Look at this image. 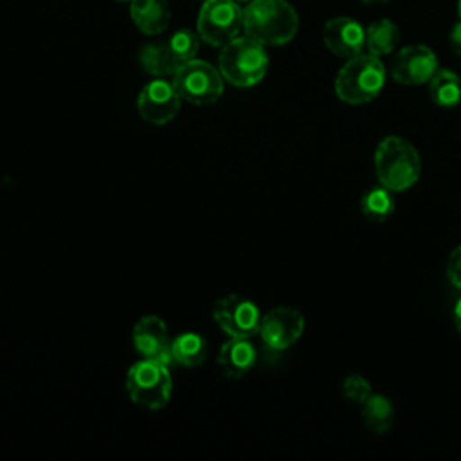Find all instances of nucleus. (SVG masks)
Wrapping results in <instances>:
<instances>
[{
  "instance_id": "nucleus-1",
  "label": "nucleus",
  "mask_w": 461,
  "mask_h": 461,
  "mask_svg": "<svg viewBox=\"0 0 461 461\" xmlns=\"http://www.w3.org/2000/svg\"><path fill=\"white\" fill-rule=\"evenodd\" d=\"M297 27V13L286 0H252L243 9V31L261 45L288 43Z\"/></svg>"
},
{
  "instance_id": "nucleus-2",
  "label": "nucleus",
  "mask_w": 461,
  "mask_h": 461,
  "mask_svg": "<svg viewBox=\"0 0 461 461\" xmlns=\"http://www.w3.org/2000/svg\"><path fill=\"white\" fill-rule=\"evenodd\" d=\"M375 171L380 185L400 193L416 184L421 173V160L409 140L389 135L375 149Z\"/></svg>"
},
{
  "instance_id": "nucleus-3",
  "label": "nucleus",
  "mask_w": 461,
  "mask_h": 461,
  "mask_svg": "<svg viewBox=\"0 0 461 461\" xmlns=\"http://www.w3.org/2000/svg\"><path fill=\"white\" fill-rule=\"evenodd\" d=\"M385 85V67L382 59L369 52H360L340 67L335 77V94L348 104L373 101Z\"/></svg>"
},
{
  "instance_id": "nucleus-4",
  "label": "nucleus",
  "mask_w": 461,
  "mask_h": 461,
  "mask_svg": "<svg viewBox=\"0 0 461 461\" xmlns=\"http://www.w3.org/2000/svg\"><path fill=\"white\" fill-rule=\"evenodd\" d=\"M268 68V56L265 45L252 40L250 36H241L230 40L221 47L218 58V70L234 86H252L263 79Z\"/></svg>"
},
{
  "instance_id": "nucleus-5",
  "label": "nucleus",
  "mask_w": 461,
  "mask_h": 461,
  "mask_svg": "<svg viewBox=\"0 0 461 461\" xmlns=\"http://www.w3.org/2000/svg\"><path fill=\"white\" fill-rule=\"evenodd\" d=\"M126 391L139 407L149 411L166 407L173 391L167 364L151 358L137 360L126 373Z\"/></svg>"
},
{
  "instance_id": "nucleus-6",
  "label": "nucleus",
  "mask_w": 461,
  "mask_h": 461,
  "mask_svg": "<svg viewBox=\"0 0 461 461\" xmlns=\"http://www.w3.org/2000/svg\"><path fill=\"white\" fill-rule=\"evenodd\" d=\"M173 85L180 99L191 104H211L223 94V76L202 59L182 63L173 74Z\"/></svg>"
},
{
  "instance_id": "nucleus-7",
  "label": "nucleus",
  "mask_w": 461,
  "mask_h": 461,
  "mask_svg": "<svg viewBox=\"0 0 461 461\" xmlns=\"http://www.w3.org/2000/svg\"><path fill=\"white\" fill-rule=\"evenodd\" d=\"M196 27L200 40L223 47L243 29V9L236 0H203Z\"/></svg>"
},
{
  "instance_id": "nucleus-8",
  "label": "nucleus",
  "mask_w": 461,
  "mask_h": 461,
  "mask_svg": "<svg viewBox=\"0 0 461 461\" xmlns=\"http://www.w3.org/2000/svg\"><path fill=\"white\" fill-rule=\"evenodd\" d=\"M212 319L229 337L250 339L259 331L261 312L249 297L229 294L214 303Z\"/></svg>"
},
{
  "instance_id": "nucleus-9",
  "label": "nucleus",
  "mask_w": 461,
  "mask_h": 461,
  "mask_svg": "<svg viewBox=\"0 0 461 461\" xmlns=\"http://www.w3.org/2000/svg\"><path fill=\"white\" fill-rule=\"evenodd\" d=\"M304 331V315L288 306H277L261 315L259 337L268 349L283 351L294 346Z\"/></svg>"
},
{
  "instance_id": "nucleus-10",
  "label": "nucleus",
  "mask_w": 461,
  "mask_h": 461,
  "mask_svg": "<svg viewBox=\"0 0 461 461\" xmlns=\"http://www.w3.org/2000/svg\"><path fill=\"white\" fill-rule=\"evenodd\" d=\"M438 70V56L432 49L421 43L407 45L400 49L391 61V77L407 86L429 83Z\"/></svg>"
},
{
  "instance_id": "nucleus-11",
  "label": "nucleus",
  "mask_w": 461,
  "mask_h": 461,
  "mask_svg": "<svg viewBox=\"0 0 461 461\" xmlns=\"http://www.w3.org/2000/svg\"><path fill=\"white\" fill-rule=\"evenodd\" d=\"M180 108V95L173 81L164 77L151 79L140 90L137 97V110L140 117L149 124H166L169 122Z\"/></svg>"
},
{
  "instance_id": "nucleus-12",
  "label": "nucleus",
  "mask_w": 461,
  "mask_h": 461,
  "mask_svg": "<svg viewBox=\"0 0 461 461\" xmlns=\"http://www.w3.org/2000/svg\"><path fill=\"white\" fill-rule=\"evenodd\" d=\"M131 342L142 358L158 360L167 366L173 362L167 326L158 315H144L139 319L131 331Z\"/></svg>"
},
{
  "instance_id": "nucleus-13",
  "label": "nucleus",
  "mask_w": 461,
  "mask_h": 461,
  "mask_svg": "<svg viewBox=\"0 0 461 461\" xmlns=\"http://www.w3.org/2000/svg\"><path fill=\"white\" fill-rule=\"evenodd\" d=\"M322 41L328 50L340 58H353L366 49V29L349 16H337L326 22Z\"/></svg>"
},
{
  "instance_id": "nucleus-14",
  "label": "nucleus",
  "mask_w": 461,
  "mask_h": 461,
  "mask_svg": "<svg viewBox=\"0 0 461 461\" xmlns=\"http://www.w3.org/2000/svg\"><path fill=\"white\" fill-rule=\"evenodd\" d=\"M258 353L250 339L245 337H229L218 349L216 364L220 371L229 378H241L256 364Z\"/></svg>"
},
{
  "instance_id": "nucleus-15",
  "label": "nucleus",
  "mask_w": 461,
  "mask_h": 461,
  "mask_svg": "<svg viewBox=\"0 0 461 461\" xmlns=\"http://www.w3.org/2000/svg\"><path fill=\"white\" fill-rule=\"evenodd\" d=\"M130 14L133 23L144 34H160L171 18L167 0H131Z\"/></svg>"
},
{
  "instance_id": "nucleus-16",
  "label": "nucleus",
  "mask_w": 461,
  "mask_h": 461,
  "mask_svg": "<svg viewBox=\"0 0 461 461\" xmlns=\"http://www.w3.org/2000/svg\"><path fill=\"white\" fill-rule=\"evenodd\" d=\"M429 94L434 104L454 108L461 103V77L448 68H438L429 79Z\"/></svg>"
},
{
  "instance_id": "nucleus-17",
  "label": "nucleus",
  "mask_w": 461,
  "mask_h": 461,
  "mask_svg": "<svg viewBox=\"0 0 461 461\" xmlns=\"http://www.w3.org/2000/svg\"><path fill=\"white\" fill-rule=\"evenodd\" d=\"M207 357V342L196 331H184L171 340V360L184 367L200 366Z\"/></svg>"
},
{
  "instance_id": "nucleus-18",
  "label": "nucleus",
  "mask_w": 461,
  "mask_h": 461,
  "mask_svg": "<svg viewBox=\"0 0 461 461\" xmlns=\"http://www.w3.org/2000/svg\"><path fill=\"white\" fill-rule=\"evenodd\" d=\"M362 420L373 434H385L394 423V405L384 394H369L362 403Z\"/></svg>"
},
{
  "instance_id": "nucleus-19",
  "label": "nucleus",
  "mask_w": 461,
  "mask_h": 461,
  "mask_svg": "<svg viewBox=\"0 0 461 461\" xmlns=\"http://www.w3.org/2000/svg\"><path fill=\"white\" fill-rule=\"evenodd\" d=\"M400 41V31L389 18H380L366 27V49L369 54L385 56L391 54Z\"/></svg>"
},
{
  "instance_id": "nucleus-20",
  "label": "nucleus",
  "mask_w": 461,
  "mask_h": 461,
  "mask_svg": "<svg viewBox=\"0 0 461 461\" xmlns=\"http://www.w3.org/2000/svg\"><path fill=\"white\" fill-rule=\"evenodd\" d=\"M360 211L366 220L373 223H384L394 212V196L384 185H373L360 196Z\"/></svg>"
},
{
  "instance_id": "nucleus-21",
  "label": "nucleus",
  "mask_w": 461,
  "mask_h": 461,
  "mask_svg": "<svg viewBox=\"0 0 461 461\" xmlns=\"http://www.w3.org/2000/svg\"><path fill=\"white\" fill-rule=\"evenodd\" d=\"M139 61H140L142 68L155 77L173 76L176 72V68L180 67V63L171 54L166 41L149 43V45L142 47V50L139 54Z\"/></svg>"
},
{
  "instance_id": "nucleus-22",
  "label": "nucleus",
  "mask_w": 461,
  "mask_h": 461,
  "mask_svg": "<svg viewBox=\"0 0 461 461\" xmlns=\"http://www.w3.org/2000/svg\"><path fill=\"white\" fill-rule=\"evenodd\" d=\"M166 43H167L171 54L175 56V59L182 65L189 59H194L198 47H200V36L189 29H180Z\"/></svg>"
},
{
  "instance_id": "nucleus-23",
  "label": "nucleus",
  "mask_w": 461,
  "mask_h": 461,
  "mask_svg": "<svg viewBox=\"0 0 461 461\" xmlns=\"http://www.w3.org/2000/svg\"><path fill=\"white\" fill-rule=\"evenodd\" d=\"M342 394L349 402L362 405L367 400V396L371 394V385L362 375H349L342 382Z\"/></svg>"
},
{
  "instance_id": "nucleus-24",
  "label": "nucleus",
  "mask_w": 461,
  "mask_h": 461,
  "mask_svg": "<svg viewBox=\"0 0 461 461\" xmlns=\"http://www.w3.org/2000/svg\"><path fill=\"white\" fill-rule=\"evenodd\" d=\"M447 277L457 290H461V245H457L448 256Z\"/></svg>"
},
{
  "instance_id": "nucleus-25",
  "label": "nucleus",
  "mask_w": 461,
  "mask_h": 461,
  "mask_svg": "<svg viewBox=\"0 0 461 461\" xmlns=\"http://www.w3.org/2000/svg\"><path fill=\"white\" fill-rule=\"evenodd\" d=\"M448 43H450V49L454 50V54L461 56V18H459V22H456L454 27L450 29Z\"/></svg>"
},
{
  "instance_id": "nucleus-26",
  "label": "nucleus",
  "mask_w": 461,
  "mask_h": 461,
  "mask_svg": "<svg viewBox=\"0 0 461 461\" xmlns=\"http://www.w3.org/2000/svg\"><path fill=\"white\" fill-rule=\"evenodd\" d=\"M452 317H454V326H456V330L461 333V297H459V299L456 301V304H454Z\"/></svg>"
},
{
  "instance_id": "nucleus-27",
  "label": "nucleus",
  "mask_w": 461,
  "mask_h": 461,
  "mask_svg": "<svg viewBox=\"0 0 461 461\" xmlns=\"http://www.w3.org/2000/svg\"><path fill=\"white\" fill-rule=\"evenodd\" d=\"M362 2H364V4H371V5H373V4H375V5H380V4H385L387 0H362Z\"/></svg>"
},
{
  "instance_id": "nucleus-28",
  "label": "nucleus",
  "mask_w": 461,
  "mask_h": 461,
  "mask_svg": "<svg viewBox=\"0 0 461 461\" xmlns=\"http://www.w3.org/2000/svg\"><path fill=\"white\" fill-rule=\"evenodd\" d=\"M457 13H459V18H461V0H457Z\"/></svg>"
},
{
  "instance_id": "nucleus-29",
  "label": "nucleus",
  "mask_w": 461,
  "mask_h": 461,
  "mask_svg": "<svg viewBox=\"0 0 461 461\" xmlns=\"http://www.w3.org/2000/svg\"><path fill=\"white\" fill-rule=\"evenodd\" d=\"M236 2H252V0H236Z\"/></svg>"
},
{
  "instance_id": "nucleus-30",
  "label": "nucleus",
  "mask_w": 461,
  "mask_h": 461,
  "mask_svg": "<svg viewBox=\"0 0 461 461\" xmlns=\"http://www.w3.org/2000/svg\"><path fill=\"white\" fill-rule=\"evenodd\" d=\"M119 2H128V0H119ZM131 2V0H130Z\"/></svg>"
}]
</instances>
